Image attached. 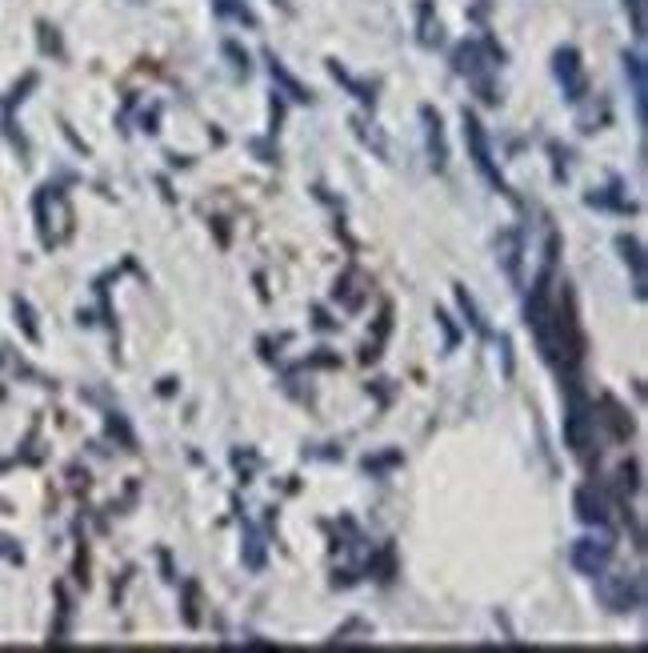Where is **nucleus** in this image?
I'll return each mask as SVG.
<instances>
[{"mask_svg": "<svg viewBox=\"0 0 648 653\" xmlns=\"http://www.w3.org/2000/svg\"><path fill=\"white\" fill-rule=\"evenodd\" d=\"M465 141H469V152H472V165H477V172L485 177V181L492 185V189L505 192V177H500V169L492 165V149H489V132H485V125L472 117L469 109H465Z\"/></svg>", "mask_w": 648, "mask_h": 653, "instance_id": "1", "label": "nucleus"}, {"mask_svg": "<svg viewBox=\"0 0 648 653\" xmlns=\"http://www.w3.org/2000/svg\"><path fill=\"white\" fill-rule=\"evenodd\" d=\"M600 577H605V573H600ZM600 597H605V605H609L612 613H629L645 602V585H640V577H632V573H617V577H605V582H600Z\"/></svg>", "mask_w": 648, "mask_h": 653, "instance_id": "2", "label": "nucleus"}, {"mask_svg": "<svg viewBox=\"0 0 648 653\" xmlns=\"http://www.w3.org/2000/svg\"><path fill=\"white\" fill-rule=\"evenodd\" d=\"M589 429H592V409L585 402V393H580L577 382H569V413H565V437L577 453L589 449Z\"/></svg>", "mask_w": 648, "mask_h": 653, "instance_id": "3", "label": "nucleus"}, {"mask_svg": "<svg viewBox=\"0 0 648 653\" xmlns=\"http://www.w3.org/2000/svg\"><path fill=\"white\" fill-rule=\"evenodd\" d=\"M612 562V542L609 537H580L577 545H572V570L585 573V577H600V573L609 570Z\"/></svg>", "mask_w": 648, "mask_h": 653, "instance_id": "4", "label": "nucleus"}, {"mask_svg": "<svg viewBox=\"0 0 648 653\" xmlns=\"http://www.w3.org/2000/svg\"><path fill=\"white\" fill-rule=\"evenodd\" d=\"M552 69H557V81H560V89H565V97H569V101H585V92H589V81H585V65H580V52L577 49H560L557 61H552Z\"/></svg>", "mask_w": 648, "mask_h": 653, "instance_id": "5", "label": "nucleus"}, {"mask_svg": "<svg viewBox=\"0 0 648 653\" xmlns=\"http://www.w3.org/2000/svg\"><path fill=\"white\" fill-rule=\"evenodd\" d=\"M452 57H457V72H465L469 81L480 85V97H485V101H497V97H492V85H489V65L492 61H485L480 44L477 41L457 44V52H452Z\"/></svg>", "mask_w": 648, "mask_h": 653, "instance_id": "6", "label": "nucleus"}, {"mask_svg": "<svg viewBox=\"0 0 648 653\" xmlns=\"http://www.w3.org/2000/svg\"><path fill=\"white\" fill-rule=\"evenodd\" d=\"M577 517L585 525H600V530H605V525H609V502H605L592 485H585V489L577 493Z\"/></svg>", "mask_w": 648, "mask_h": 653, "instance_id": "7", "label": "nucleus"}, {"mask_svg": "<svg viewBox=\"0 0 648 653\" xmlns=\"http://www.w3.org/2000/svg\"><path fill=\"white\" fill-rule=\"evenodd\" d=\"M417 17H420V24H417V41L425 44V49H437V44L445 41V24H440L437 9H432L429 0H420Z\"/></svg>", "mask_w": 648, "mask_h": 653, "instance_id": "8", "label": "nucleus"}, {"mask_svg": "<svg viewBox=\"0 0 648 653\" xmlns=\"http://www.w3.org/2000/svg\"><path fill=\"white\" fill-rule=\"evenodd\" d=\"M625 77H629V85H632V101H637V121H645V61H640V52H629L625 49Z\"/></svg>", "mask_w": 648, "mask_h": 653, "instance_id": "9", "label": "nucleus"}, {"mask_svg": "<svg viewBox=\"0 0 648 653\" xmlns=\"http://www.w3.org/2000/svg\"><path fill=\"white\" fill-rule=\"evenodd\" d=\"M420 117H425V132H429L432 169H445V165H449V145H445V129H440V117L432 109H420Z\"/></svg>", "mask_w": 648, "mask_h": 653, "instance_id": "10", "label": "nucleus"}, {"mask_svg": "<svg viewBox=\"0 0 648 653\" xmlns=\"http://www.w3.org/2000/svg\"><path fill=\"white\" fill-rule=\"evenodd\" d=\"M617 249L620 257L632 265V277H637V289L645 285V257H640V241L637 237H617Z\"/></svg>", "mask_w": 648, "mask_h": 653, "instance_id": "11", "label": "nucleus"}, {"mask_svg": "<svg viewBox=\"0 0 648 653\" xmlns=\"http://www.w3.org/2000/svg\"><path fill=\"white\" fill-rule=\"evenodd\" d=\"M212 9L220 12V17H232V21L249 24V29H257V17H252V9L245 4V0H212Z\"/></svg>", "mask_w": 648, "mask_h": 653, "instance_id": "12", "label": "nucleus"}, {"mask_svg": "<svg viewBox=\"0 0 648 653\" xmlns=\"http://www.w3.org/2000/svg\"><path fill=\"white\" fill-rule=\"evenodd\" d=\"M269 69H272V77H277V81L285 85V89H289L292 101H309V89H305V85H300L297 77H292V72L277 61V57H269Z\"/></svg>", "mask_w": 648, "mask_h": 653, "instance_id": "13", "label": "nucleus"}, {"mask_svg": "<svg viewBox=\"0 0 648 653\" xmlns=\"http://www.w3.org/2000/svg\"><path fill=\"white\" fill-rule=\"evenodd\" d=\"M500 249H505V269H509L512 281H520V237L517 232H505L500 237Z\"/></svg>", "mask_w": 648, "mask_h": 653, "instance_id": "14", "label": "nucleus"}, {"mask_svg": "<svg viewBox=\"0 0 648 653\" xmlns=\"http://www.w3.org/2000/svg\"><path fill=\"white\" fill-rule=\"evenodd\" d=\"M457 301H460V309H465V317H469V325L477 333H485V321H480V313H477V305H472V297L465 289H457Z\"/></svg>", "mask_w": 648, "mask_h": 653, "instance_id": "15", "label": "nucleus"}, {"mask_svg": "<svg viewBox=\"0 0 648 653\" xmlns=\"http://www.w3.org/2000/svg\"><path fill=\"white\" fill-rule=\"evenodd\" d=\"M625 9H629V17H632V32L645 37V0H625Z\"/></svg>", "mask_w": 648, "mask_h": 653, "instance_id": "16", "label": "nucleus"}, {"mask_svg": "<svg viewBox=\"0 0 648 653\" xmlns=\"http://www.w3.org/2000/svg\"><path fill=\"white\" fill-rule=\"evenodd\" d=\"M17 321L24 325V333H29V342H37L40 333H37V325H32V309L24 301H17Z\"/></svg>", "mask_w": 648, "mask_h": 653, "instance_id": "17", "label": "nucleus"}, {"mask_svg": "<svg viewBox=\"0 0 648 653\" xmlns=\"http://www.w3.org/2000/svg\"><path fill=\"white\" fill-rule=\"evenodd\" d=\"M225 52H229V57H232V65H237V69H245V72H249V57H240V49H237V44H225Z\"/></svg>", "mask_w": 648, "mask_h": 653, "instance_id": "18", "label": "nucleus"}, {"mask_svg": "<svg viewBox=\"0 0 648 653\" xmlns=\"http://www.w3.org/2000/svg\"><path fill=\"white\" fill-rule=\"evenodd\" d=\"M272 4H280V9H289V0H272Z\"/></svg>", "mask_w": 648, "mask_h": 653, "instance_id": "19", "label": "nucleus"}]
</instances>
